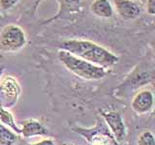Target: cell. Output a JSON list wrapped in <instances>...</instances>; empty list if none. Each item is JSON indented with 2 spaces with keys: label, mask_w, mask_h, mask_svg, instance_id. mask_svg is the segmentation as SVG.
<instances>
[{
  "label": "cell",
  "mask_w": 155,
  "mask_h": 145,
  "mask_svg": "<svg viewBox=\"0 0 155 145\" xmlns=\"http://www.w3.org/2000/svg\"><path fill=\"white\" fill-rule=\"evenodd\" d=\"M59 48L104 69L114 66L119 61V58L111 51L88 40L71 39L62 42Z\"/></svg>",
  "instance_id": "obj_1"
},
{
  "label": "cell",
  "mask_w": 155,
  "mask_h": 145,
  "mask_svg": "<svg viewBox=\"0 0 155 145\" xmlns=\"http://www.w3.org/2000/svg\"><path fill=\"white\" fill-rule=\"evenodd\" d=\"M58 59L72 74L87 80H100L107 76L108 71L92 63L77 57L65 50L58 51Z\"/></svg>",
  "instance_id": "obj_2"
},
{
  "label": "cell",
  "mask_w": 155,
  "mask_h": 145,
  "mask_svg": "<svg viewBox=\"0 0 155 145\" xmlns=\"http://www.w3.org/2000/svg\"><path fill=\"white\" fill-rule=\"evenodd\" d=\"M72 130L84 138L88 145H119V142L111 134L110 130L103 123H97L94 127L84 129L75 127Z\"/></svg>",
  "instance_id": "obj_3"
},
{
  "label": "cell",
  "mask_w": 155,
  "mask_h": 145,
  "mask_svg": "<svg viewBox=\"0 0 155 145\" xmlns=\"http://www.w3.org/2000/svg\"><path fill=\"white\" fill-rule=\"evenodd\" d=\"M25 33L16 24L5 26L0 34V45L6 51H18L25 46Z\"/></svg>",
  "instance_id": "obj_4"
},
{
  "label": "cell",
  "mask_w": 155,
  "mask_h": 145,
  "mask_svg": "<svg viewBox=\"0 0 155 145\" xmlns=\"http://www.w3.org/2000/svg\"><path fill=\"white\" fill-rule=\"evenodd\" d=\"M21 87L13 76H6L0 81V108L10 109L18 104Z\"/></svg>",
  "instance_id": "obj_5"
},
{
  "label": "cell",
  "mask_w": 155,
  "mask_h": 145,
  "mask_svg": "<svg viewBox=\"0 0 155 145\" xmlns=\"http://www.w3.org/2000/svg\"><path fill=\"white\" fill-rule=\"evenodd\" d=\"M101 116L105 121L107 128L110 130L116 141L121 142L124 140L127 134V129L121 114L113 110H102Z\"/></svg>",
  "instance_id": "obj_6"
},
{
  "label": "cell",
  "mask_w": 155,
  "mask_h": 145,
  "mask_svg": "<svg viewBox=\"0 0 155 145\" xmlns=\"http://www.w3.org/2000/svg\"><path fill=\"white\" fill-rule=\"evenodd\" d=\"M154 106V95L149 89H143L137 92L131 102V108L138 115L149 113Z\"/></svg>",
  "instance_id": "obj_7"
},
{
  "label": "cell",
  "mask_w": 155,
  "mask_h": 145,
  "mask_svg": "<svg viewBox=\"0 0 155 145\" xmlns=\"http://www.w3.org/2000/svg\"><path fill=\"white\" fill-rule=\"evenodd\" d=\"M23 137L30 138L34 137H46L48 134V129L42 123L35 119L23 121L21 127V134Z\"/></svg>",
  "instance_id": "obj_8"
},
{
  "label": "cell",
  "mask_w": 155,
  "mask_h": 145,
  "mask_svg": "<svg viewBox=\"0 0 155 145\" xmlns=\"http://www.w3.org/2000/svg\"><path fill=\"white\" fill-rule=\"evenodd\" d=\"M116 10L119 16L124 19H134L140 14L138 4L132 0H114Z\"/></svg>",
  "instance_id": "obj_9"
},
{
  "label": "cell",
  "mask_w": 155,
  "mask_h": 145,
  "mask_svg": "<svg viewBox=\"0 0 155 145\" xmlns=\"http://www.w3.org/2000/svg\"><path fill=\"white\" fill-rule=\"evenodd\" d=\"M91 12L99 18H109L113 17L114 9L109 0H95L91 4Z\"/></svg>",
  "instance_id": "obj_10"
},
{
  "label": "cell",
  "mask_w": 155,
  "mask_h": 145,
  "mask_svg": "<svg viewBox=\"0 0 155 145\" xmlns=\"http://www.w3.org/2000/svg\"><path fill=\"white\" fill-rule=\"evenodd\" d=\"M0 122L6 126V127L10 128L17 134H21V127H18L17 125L16 120H15L13 114L10 112L9 109L0 108Z\"/></svg>",
  "instance_id": "obj_11"
},
{
  "label": "cell",
  "mask_w": 155,
  "mask_h": 145,
  "mask_svg": "<svg viewBox=\"0 0 155 145\" xmlns=\"http://www.w3.org/2000/svg\"><path fill=\"white\" fill-rule=\"evenodd\" d=\"M18 134L0 122V145H15Z\"/></svg>",
  "instance_id": "obj_12"
},
{
  "label": "cell",
  "mask_w": 155,
  "mask_h": 145,
  "mask_svg": "<svg viewBox=\"0 0 155 145\" xmlns=\"http://www.w3.org/2000/svg\"><path fill=\"white\" fill-rule=\"evenodd\" d=\"M137 145H155L154 134L150 130H143L139 135Z\"/></svg>",
  "instance_id": "obj_13"
},
{
  "label": "cell",
  "mask_w": 155,
  "mask_h": 145,
  "mask_svg": "<svg viewBox=\"0 0 155 145\" xmlns=\"http://www.w3.org/2000/svg\"><path fill=\"white\" fill-rule=\"evenodd\" d=\"M19 0H0V7L4 10H8L15 6Z\"/></svg>",
  "instance_id": "obj_14"
},
{
  "label": "cell",
  "mask_w": 155,
  "mask_h": 145,
  "mask_svg": "<svg viewBox=\"0 0 155 145\" xmlns=\"http://www.w3.org/2000/svg\"><path fill=\"white\" fill-rule=\"evenodd\" d=\"M26 145H55V142H54V140L51 138H44L38 142L27 143Z\"/></svg>",
  "instance_id": "obj_15"
},
{
  "label": "cell",
  "mask_w": 155,
  "mask_h": 145,
  "mask_svg": "<svg viewBox=\"0 0 155 145\" xmlns=\"http://www.w3.org/2000/svg\"><path fill=\"white\" fill-rule=\"evenodd\" d=\"M147 13L149 14H155V0H147Z\"/></svg>",
  "instance_id": "obj_16"
},
{
  "label": "cell",
  "mask_w": 155,
  "mask_h": 145,
  "mask_svg": "<svg viewBox=\"0 0 155 145\" xmlns=\"http://www.w3.org/2000/svg\"><path fill=\"white\" fill-rule=\"evenodd\" d=\"M65 1L68 3H79L81 0H65Z\"/></svg>",
  "instance_id": "obj_17"
},
{
  "label": "cell",
  "mask_w": 155,
  "mask_h": 145,
  "mask_svg": "<svg viewBox=\"0 0 155 145\" xmlns=\"http://www.w3.org/2000/svg\"><path fill=\"white\" fill-rule=\"evenodd\" d=\"M2 72H3V68L0 67V76H1V75H2Z\"/></svg>",
  "instance_id": "obj_18"
},
{
  "label": "cell",
  "mask_w": 155,
  "mask_h": 145,
  "mask_svg": "<svg viewBox=\"0 0 155 145\" xmlns=\"http://www.w3.org/2000/svg\"><path fill=\"white\" fill-rule=\"evenodd\" d=\"M62 145H76V144H73V143H63Z\"/></svg>",
  "instance_id": "obj_19"
}]
</instances>
